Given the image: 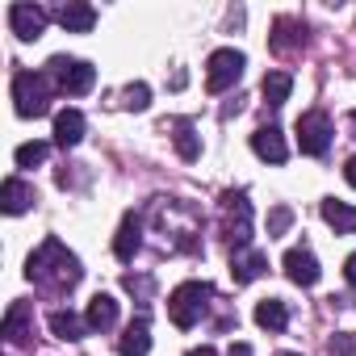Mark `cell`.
Returning a JSON list of instances; mask_svg holds the SVG:
<instances>
[{"label":"cell","mask_w":356,"mask_h":356,"mask_svg":"<svg viewBox=\"0 0 356 356\" xmlns=\"http://www.w3.org/2000/svg\"><path fill=\"white\" fill-rule=\"evenodd\" d=\"M26 277H30L34 285L51 289V293H67V289L80 285L84 268H80V260L51 235V239H42V248L26 260Z\"/></svg>","instance_id":"1"},{"label":"cell","mask_w":356,"mask_h":356,"mask_svg":"<svg viewBox=\"0 0 356 356\" xmlns=\"http://www.w3.org/2000/svg\"><path fill=\"white\" fill-rule=\"evenodd\" d=\"M210 298H214V285L210 281H185V285H176L172 298H168V318L181 327V331H189L210 310Z\"/></svg>","instance_id":"2"},{"label":"cell","mask_w":356,"mask_h":356,"mask_svg":"<svg viewBox=\"0 0 356 356\" xmlns=\"http://www.w3.org/2000/svg\"><path fill=\"white\" fill-rule=\"evenodd\" d=\"M51 76L47 72H17L13 76V101L22 118H42L51 109Z\"/></svg>","instance_id":"3"},{"label":"cell","mask_w":356,"mask_h":356,"mask_svg":"<svg viewBox=\"0 0 356 356\" xmlns=\"http://www.w3.org/2000/svg\"><path fill=\"white\" fill-rule=\"evenodd\" d=\"M47 76H51L55 88L67 92V97H84V92H92V84H97V67L84 63V59H67V55H55L51 67H47Z\"/></svg>","instance_id":"4"},{"label":"cell","mask_w":356,"mask_h":356,"mask_svg":"<svg viewBox=\"0 0 356 356\" xmlns=\"http://www.w3.org/2000/svg\"><path fill=\"white\" fill-rule=\"evenodd\" d=\"M243 67H248L243 51H235V47L214 51L210 63H206V88H210V92H227V88H235L239 76H243Z\"/></svg>","instance_id":"5"},{"label":"cell","mask_w":356,"mask_h":356,"mask_svg":"<svg viewBox=\"0 0 356 356\" xmlns=\"http://www.w3.org/2000/svg\"><path fill=\"white\" fill-rule=\"evenodd\" d=\"M331 134H335V126H331V118L323 109H306L298 118V147H302V155H314V159L327 155Z\"/></svg>","instance_id":"6"},{"label":"cell","mask_w":356,"mask_h":356,"mask_svg":"<svg viewBox=\"0 0 356 356\" xmlns=\"http://www.w3.org/2000/svg\"><path fill=\"white\" fill-rule=\"evenodd\" d=\"M222 206H227V239L235 243V252H243L252 239V202L248 193H227Z\"/></svg>","instance_id":"7"},{"label":"cell","mask_w":356,"mask_h":356,"mask_svg":"<svg viewBox=\"0 0 356 356\" xmlns=\"http://www.w3.org/2000/svg\"><path fill=\"white\" fill-rule=\"evenodd\" d=\"M9 30L22 42H38L42 30H47V9L42 5H30V0H17V5H9Z\"/></svg>","instance_id":"8"},{"label":"cell","mask_w":356,"mask_h":356,"mask_svg":"<svg viewBox=\"0 0 356 356\" xmlns=\"http://www.w3.org/2000/svg\"><path fill=\"white\" fill-rule=\"evenodd\" d=\"M281 268H285V277H289L293 285H302V289L318 285V277H323V268H318V260H314L310 248H289V252L281 256Z\"/></svg>","instance_id":"9"},{"label":"cell","mask_w":356,"mask_h":356,"mask_svg":"<svg viewBox=\"0 0 356 356\" xmlns=\"http://www.w3.org/2000/svg\"><path fill=\"white\" fill-rule=\"evenodd\" d=\"M252 151H256L260 159H268V163H285V159H289V147H285L281 126H260V130L252 134Z\"/></svg>","instance_id":"10"},{"label":"cell","mask_w":356,"mask_h":356,"mask_svg":"<svg viewBox=\"0 0 356 356\" xmlns=\"http://www.w3.org/2000/svg\"><path fill=\"white\" fill-rule=\"evenodd\" d=\"M264 273H268V256H264V252L243 248V252L231 256V277H235V285H252V281L264 277Z\"/></svg>","instance_id":"11"},{"label":"cell","mask_w":356,"mask_h":356,"mask_svg":"<svg viewBox=\"0 0 356 356\" xmlns=\"http://www.w3.org/2000/svg\"><path fill=\"white\" fill-rule=\"evenodd\" d=\"M34 185H26L22 176H9L5 185H0V206H5V214H26L34 206Z\"/></svg>","instance_id":"12"},{"label":"cell","mask_w":356,"mask_h":356,"mask_svg":"<svg viewBox=\"0 0 356 356\" xmlns=\"http://www.w3.org/2000/svg\"><path fill=\"white\" fill-rule=\"evenodd\" d=\"M143 248V218L130 210L126 218H122V227H118V239H113V256L118 260H134V252Z\"/></svg>","instance_id":"13"},{"label":"cell","mask_w":356,"mask_h":356,"mask_svg":"<svg viewBox=\"0 0 356 356\" xmlns=\"http://www.w3.org/2000/svg\"><path fill=\"white\" fill-rule=\"evenodd\" d=\"M118 352H122V356H147V352H151V323H147V314H138V318L122 331Z\"/></svg>","instance_id":"14"},{"label":"cell","mask_w":356,"mask_h":356,"mask_svg":"<svg viewBox=\"0 0 356 356\" xmlns=\"http://www.w3.org/2000/svg\"><path fill=\"white\" fill-rule=\"evenodd\" d=\"M318 214L327 218V227H335V235H356V206H348L339 197H323Z\"/></svg>","instance_id":"15"},{"label":"cell","mask_w":356,"mask_h":356,"mask_svg":"<svg viewBox=\"0 0 356 356\" xmlns=\"http://www.w3.org/2000/svg\"><path fill=\"white\" fill-rule=\"evenodd\" d=\"M47 327L55 331V339H67V343H76V339H84V331H88V323L76 314V310H51L47 314Z\"/></svg>","instance_id":"16"},{"label":"cell","mask_w":356,"mask_h":356,"mask_svg":"<svg viewBox=\"0 0 356 356\" xmlns=\"http://www.w3.org/2000/svg\"><path fill=\"white\" fill-rule=\"evenodd\" d=\"M84 138V113L80 109H59L55 113V143L67 151V147H76Z\"/></svg>","instance_id":"17"},{"label":"cell","mask_w":356,"mask_h":356,"mask_svg":"<svg viewBox=\"0 0 356 356\" xmlns=\"http://www.w3.org/2000/svg\"><path fill=\"white\" fill-rule=\"evenodd\" d=\"M84 323H88V331H109V327H118V302H113L109 293H97V298L88 302Z\"/></svg>","instance_id":"18"},{"label":"cell","mask_w":356,"mask_h":356,"mask_svg":"<svg viewBox=\"0 0 356 356\" xmlns=\"http://www.w3.org/2000/svg\"><path fill=\"white\" fill-rule=\"evenodd\" d=\"M59 26H63L67 34H88V30L97 26V9H92V5H80V0H76V5H63V9H59Z\"/></svg>","instance_id":"19"},{"label":"cell","mask_w":356,"mask_h":356,"mask_svg":"<svg viewBox=\"0 0 356 356\" xmlns=\"http://www.w3.org/2000/svg\"><path fill=\"white\" fill-rule=\"evenodd\" d=\"M256 323L264 331H285L289 327V306L281 298H264V302H256Z\"/></svg>","instance_id":"20"},{"label":"cell","mask_w":356,"mask_h":356,"mask_svg":"<svg viewBox=\"0 0 356 356\" xmlns=\"http://www.w3.org/2000/svg\"><path fill=\"white\" fill-rule=\"evenodd\" d=\"M289 92H293V76H289V72H268V76H264V101H268L273 109H281V105L289 101Z\"/></svg>","instance_id":"21"},{"label":"cell","mask_w":356,"mask_h":356,"mask_svg":"<svg viewBox=\"0 0 356 356\" xmlns=\"http://www.w3.org/2000/svg\"><path fill=\"white\" fill-rule=\"evenodd\" d=\"M26 327H30V302H13L9 314H5V339L9 343H22L26 339Z\"/></svg>","instance_id":"22"},{"label":"cell","mask_w":356,"mask_h":356,"mask_svg":"<svg viewBox=\"0 0 356 356\" xmlns=\"http://www.w3.org/2000/svg\"><path fill=\"white\" fill-rule=\"evenodd\" d=\"M302 34H306V30H302L298 22L281 17V22H277V34H273V51H277V55H289V51L302 42Z\"/></svg>","instance_id":"23"},{"label":"cell","mask_w":356,"mask_h":356,"mask_svg":"<svg viewBox=\"0 0 356 356\" xmlns=\"http://www.w3.org/2000/svg\"><path fill=\"white\" fill-rule=\"evenodd\" d=\"M176 151H181V159H197L202 155V143H197V134H193V122H176Z\"/></svg>","instance_id":"24"},{"label":"cell","mask_w":356,"mask_h":356,"mask_svg":"<svg viewBox=\"0 0 356 356\" xmlns=\"http://www.w3.org/2000/svg\"><path fill=\"white\" fill-rule=\"evenodd\" d=\"M47 155H51V143H22V147L13 151L17 168H34V163H42Z\"/></svg>","instance_id":"25"},{"label":"cell","mask_w":356,"mask_h":356,"mask_svg":"<svg viewBox=\"0 0 356 356\" xmlns=\"http://www.w3.org/2000/svg\"><path fill=\"white\" fill-rule=\"evenodd\" d=\"M122 105H126V109H147V105H151V88H147V84H130V88L122 92Z\"/></svg>","instance_id":"26"},{"label":"cell","mask_w":356,"mask_h":356,"mask_svg":"<svg viewBox=\"0 0 356 356\" xmlns=\"http://www.w3.org/2000/svg\"><path fill=\"white\" fill-rule=\"evenodd\" d=\"M289 222H293V210H289V206H277V210L268 214V239L285 235V231H289Z\"/></svg>","instance_id":"27"},{"label":"cell","mask_w":356,"mask_h":356,"mask_svg":"<svg viewBox=\"0 0 356 356\" xmlns=\"http://www.w3.org/2000/svg\"><path fill=\"white\" fill-rule=\"evenodd\" d=\"M331 356H356V339L352 335H335L331 339Z\"/></svg>","instance_id":"28"},{"label":"cell","mask_w":356,"mask_h":356,"mask_svg":"<svg viewBox=\"0 0 356 356\" xmlns=\"http://www.w3.org/2000/svg\"><path fill=\"white\" fill-rule=\"evenodd\" d=\"M126 289H130V293H143V298H147V293H151V277H126Z\"/></svg>","instance_id":"29"},{"label":"cell","mask_w":356,"mask_h":356,"mask_svg":"<svg viewBox=\"0 0 356 356\" xmlns=\"http://www.w3.org/2000/svg\"><path fill=\"white\" fill-rule=\"evenodd\" d=\"M343 277H348V285L356 289V252H352V256L343 260Z\"/></svg>","instance_id":"30"},{"label":"cell","mask_w":356,"mask_h":356,"mask_svg":"<svg viewBox=\"0 0 356 356\" xmlns=\"http://www.w3.org/2000/svg\"><path fill=\"white\" fill-rule=\"evenodd\" d=\"M343 176H348V185H352V189H356V155H352V159H348V168H343Z\"/></svg>","instance_id":"31"},{"label":"cell","mask_w":356,"mask_h":356,"mask_svg":"<svg viewBox=\"0 0 356 356\" xmlns=\"http://www.w3.org/2000/svg\"><path fill=\"white\" fill-rule=\"evenodd\" d=\"M227 356H252V348H248V343H231V352H227Z\"/></svg>","instance_id":"32"},{"label":"cell","mask_w":356,"mask_h":356,"mask_svg":"<svg viewBox=\"0 0 356 356\" xmlns=\"http://www.w3.org/2000/svg\"><path fill=\"white\" fill-rule=\"evenodd\" d=\"M189 356H218V352H214V348H210V343H202V348H193V352H189Z\"/></svg>","instance_id":"33"},{"label":"cell","mask_w":356,"mask_h":356,"mask_svg":"<svg viewBox=\"0 0 356 356\" xmlns=\"http://www.w3.org/2000/svg\"><path fill=\"white\" fill-rule=\"evenodd\" d=\"M348 122H352V130H356V109H352V113H348Z\"/></svg>","instance_id":"34"},{"label":"cell","mask_w":356,"mask_h":356,"mask_svg":"<svg viewBox=\"0 0 356 356\" xmlns=\"http://www.w3.org/2000/svg\"><path fill=\"white\" fill-rule=\"evenodd\" d=\"M281 356H298V352H281Z\"/></svg>","instance_id":"35"}]
</instances>
